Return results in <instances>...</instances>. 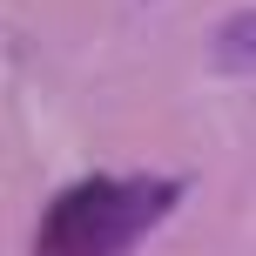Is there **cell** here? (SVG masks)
<instances>
[{
  "label": "cell",
  "instance_id": "1",
  "mask_svg": "<svg viewBox=\"0 0 256 256\" xmlns=\"http://www.w3.org/2000/svg\"><path fill=\"white\" fill-rule=\"evenodd\" d=\"M209 61H216L222 74H250V61H256V14H250V7H236L230 20L216 27V40H209Z\"/></svg>",
  "mask_w": 256,
  "mask_h": 256
}]
</instances>
